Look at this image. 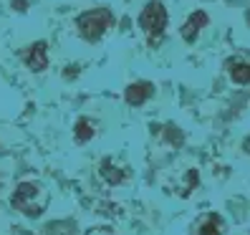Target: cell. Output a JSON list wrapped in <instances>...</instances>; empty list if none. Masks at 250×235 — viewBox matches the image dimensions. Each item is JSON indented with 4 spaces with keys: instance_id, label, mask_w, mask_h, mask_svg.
<instances>
[{
    "instance_id": "obj_1",
    "label": "cell",
    "mask_w": 250,
    "mask_h": 235,
    "mask_svg": "<svg viewBox=\"0 0 250 235\" xmlns=\"http://www.w3.org/2000/svg\"><path fill=\"white\" fill-rule=\"evenodd\" d=\"M111 25H114V13L109 8H94L89 13H83V16H79V21H76L81 38L91 41V43L99 41Z\"/></svg>"
},
{
    "instance_id": "obj_2",
    "label": "cell",
    "mask_w": 250,
    "mask_h": 235,
    "mask_svg": "<svg viewBox=\"0 0 250 235\" xmlns=\"http://www.w3.org/2000/svg\"><path fill=\"white\" fill-rule=\"evenodd\" d=\"M41 195H43V190H41L38 185H33V182H23V185H18L16 192H13L10 202H13V208L21 210L23 215L38 217V215L43 213V202H36ZM41 200H43V197H41Z\"/></svg>"
},
{
    "instance_id": "obj_3",
    "label": "cell",
    "mask_w": 250,
    "mask_h": 235,
    "mask_svg": "<svg viewBox=\"0 0 250 235\" xmlns=\"http://www.w3.org/2000/svg\"><path fill=\"white\" fill-rule=\"evenodd\" d=\"M165 25H167V10H165V5H162L159 0H149V3L144 5L142 16H139V28L149 38H157V36H162Z\"/></svg>"
},
{
    "instance_id": "obj_4",
    "label": "cell",
    "mask_w": 250,
    "mask_h": 235,
    "mask_svg": "<svg viewBox=\"0 0 250 235\" xmlns=\"http://www.w3.org/2000/svg\"><path fill=\"white\" fill-rule=\"evenodd\" d=\"M152 94H154V86H152L149 81H139V84H129V86H126L124 99H126V104L139 107V104H144V101L149 99Z\"/></svg>"
},
{
    "instance_id": "obj_5",
    "label": "cell",
    "mask_w": 250,
    "mask_h": 235,
    "mask_svg": "<svg viewBox=\"0 0 250 235\" xmlns=\"http://www.w3.org/2000/svg\"><path fill=\"white\" fill-rule=\"evenodd\" d=\"M23 58H25V64H28V68H31V71H46V68H48L46 43H43V41L33 43V46L28 48V53H25Z\"/></svg>"
},
{
    "instance_id": "obj_6",
    "label": "cell",
    "mask_w": 250,
    "mask_h": 235,
    "mask_svg": "<svg viewBox=\"0 0 250 235\" xmlns=\"http://www.w3.org/2000/svg\"><path fill=\"white\" fill-rule=\"evenodd\" d=\"M208 13H205V10H197V13H192V16H189L187 18V23L182 25V38L187 41V43H192L197 36H200V31H202V28L205 25H208Z\"/></svg>"
},
{
    "instance_id": "obj_7",
    "label": "cell",
    "mask_w": 250,
    "mask_h": 235,
    "mask_svg": "<svg viewBox=\"0 0 250 235\" xmlns=\"http://www.w3.org/2000/svg\"><path fill=\"white\" fill-rule=\"evenodd\" d=\"M101 174H104V180H106L109 185H119V182L124 180V172H122L119 167H114L111 159H104V162H101Z\"/></svg>"
},
{
    "instance_id": "obj_8",
    "label": "cell",
    "mask_w": 250,
    "mask_h": 235,
    "mask_svg": "<svg viewBox=\"0 0 250 235\" xmlns=\"http://www.w3.org/2000/svg\"><path fill=\"white\" fill-rule=\"evenodd\" d=\"M197 235H223V220H220L217 215H208Z\"/></svg>"
},
{
    "instance_id": "obj_9",
    "label": "cell",
    "mask_w": 250,
    "mask_h": 235,
    "mask_svg": "<svg viewBox=\"0 0 250 235\" xmlns=\"http://www.w3.org/2000/svg\"><path fill=\"white\" fill-rule=\"evenodd\" d=\"M230 79L235 84H250V66L248 64H230Z\"/></svg>"
},
{
    "instance_id": "obj_10",
    "label": "cell",
    "mask_w": 250,
    "mask_h": 235,
    "mask_svg": "<svg viewBox=\"0 0 250 235\" xmlns=\"http://www.w3.org/2000/svg\"><path fill=\"white\" fill-rule=\"evenodd\" d=\"M94 137V124L89 119H79L76 122V139L79 142H89Z\"/></svg>"
}]
</instances>
